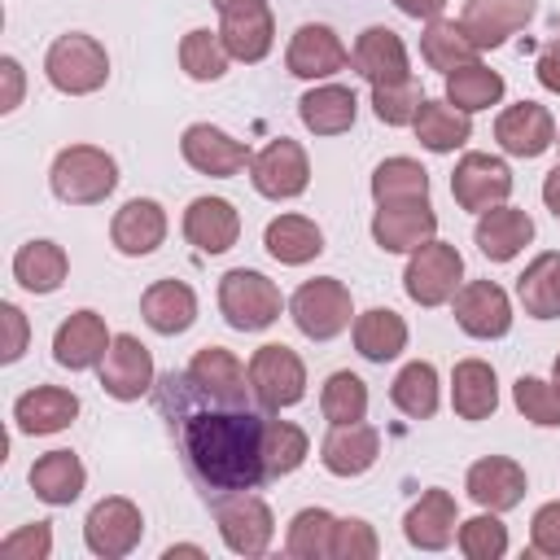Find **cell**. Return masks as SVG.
I'll return each mask as SVG.
<instances>
[{
  "mask_svg": "<svg viewBox=\"0 0 560 560\" xmlns=\"http://www.w3.org/2000/svg\"><path fill=\"white\" fill-rule=\"evenodd\" d=\"M158 411L171 424L179 459L206 499L228 490H258L267 477L262 429L267 416L254 407H232L192 385L188 372H166L158 381Z\"/></svg>",
  "mask_w": 560,
  "mask_h": 560,
  "instance_id": "obj_1",
  "label": "cell"
},
{
  "mask_svg": "<svg viewBox=\"0 0 560 560\" xmlns=\"http://www.w3.org/2000/svg\"><path fill=\"white\" fill-rule=\"evenodd\" d=\"M48 184L66 206H101L118 188V162L96 144H70L52 158Z\"/></svg>",
  "mask_w": 560,
  "mask_h": 560,
  "instance_id": "obj_2",
  "label": "cell"
},
{
  "mask_svg": "<svg viewBox=\"0 0 560 560\" xmlns=\"http://www.w3.org/2000/svg\"><path fill=\"white\" fill-rule=\"evenodd\" d=\"M44 74L57 92L66 96H88L96 88H105L109 79V52L96 35H83V31H70V35H57L48 44V57H44Z\"/></svg>",
  "mask_w": 560,
  "mask_h": 560,
  "instance_id": "obj_3",
  "label": "cell"
},
{
  "mask_svg": "<svg viewBox=\"0 0 560 560\" xmlns=\"http://www.w3.org/2000/svg\"><path fill=\"white\" fill-rule=\"evenodd\" d=\"M280 289L276 280H267L262 271L254 267H232L223 280H219V311L223 319L236 328V332H262L280 319Z\"/></svg>",
  "mask_w": 560,
  "mask_h": 560,
  "instance_id": "obj_4",
  "label": "cell"
},
{
  "mask_svg": "<svg viewBox=\"0 0 560 560\" xmlns=\"http://www.w3.org/2000/svg\"><path fill=\"white\" fill-rule=\"evenodd\" d=\"M206 503L214 512V525H219L228 551H236V556H262L271 547L276 516H271L267 499H258L254 490H228V494H214Z\"/></svg>",
  "mask_w": 560,
  "mask_h": 560,
  "instance_id": "obj_5",
  "label": "cell"
},
{
  "mask_svg": "<svg viewBox=\"0 0 560 560\" xmlns=\"http://www.w3.org/2000/svg\"><path fill=\"white\" fill-rule=\"evenodd\" d=\"M289 315L298 324L302 337L311 341H332L337 332L350 328V289L337 280V276H319V280H306L298 284V293L289 298Z\"/></svg>",
  "mask_w": 560,
  "mask_h": 560,
  "instance_id": "obj_6",
  "label": "cell"
},
{
  "mask_svg": "<svg viewBox=\"0 0 560 560\" xmlns=\"http://www.w3.org/2000/svg\"><path fill=\"white\" fill-rule=\"evenodd\" d=\"M249 389L262 411H284L306 394V363L284 341H267L249 354Z\"/></svg>",
  "mask_w": 560,
  "mask_h": 560,
  "instance_id": "obj_7",
  "label": "cell"
},
{
  "mask_svg": "<svg viewBox=\"0 0 560 560\" xmlns=\"http://www.w3.org/2000/svg\"><path fill=\"white\" fill-rule=\"evenodd\" d=\"M459 280H464V258H459V249L451 241H438V236L424 241L420 249H411L407 271H402V289L420 306L451 302L455 289H459Z\"/></svg>",
  "mask_w": 560,
  "mask_h": 560,
  "instance_id": "obj_8",
  "label": "cell"
},
{
  "mask_svg": "<svg viewBox=\"0 0 560 560\" xmlns=\"http://www.w3.org/2000/svg\"><path fill=\"white\" fill-rule=\"evenodd\" d=\"M219 9V39L236 61H262L276 44V18L267 0H210Z\"/></svg>",
  "mask_w": 560,
  "mask_h": 560,
  "instance_id": "obj_9",
  "label": "cell"
},
{
  "mask_svg": "<svg viewBox=\"0 0 560 560\" xmlns=\"http://www.w3.org/2000/svg\"><path fill=\"white\" fill-rule=\"evenodd\" d=\"M140 538H144V516H140V508H136L131 499H122V494L101 499V503L88 512V521H83V542H88V551L101 556V560H122V556H131V551L140 547Z\"/></svg>",
  "mask_w": 560,
  "mask_h": 560,
  "instance_id": "obj_10",
  "label": "cell"
},
{
  "mask_svg": "<svg viewBox=\"0 0 560 560\" xmlns=\"http://www.w3.org/2000/svg\"><path fill=\"white\" fill-rule=\"evenodd\" d=\"M249 179L254 188L267 197V201H289V197H302L306 184H311V158L298 140L289 136H276L271 144H262L249 162Z\"/></svg>",
  "mask_w": 560,
  "mask_h": 560,
  "instance_id": "obj_11",
  "label": "cell"
},
{
  "mask_svg": "<svg viewBox=\"0 0 560 560\" xmlns=\"http://www.w3.org/2000/svg\"><path fill=\"white\" fill-rule=\"evenodd\" d=\"M96 372H101V389L109 398H118V402H136V398H144L153 389V354L131 332H118L109 341V350H105Z\"/></svg>",
  "mask_w": 560,
  "mask_h": 560,
  "instance_id": "obj_12",
  "label": "cell"
},
{
  "mask_svg": "<svg viewBox=\"0 0 560 560\" xmlns=\"http://www.w3.org/2000/svg\"><path fill=\"white\" fill-rule=\"evenodd\" d=\"M179 153H184V162H188L192 171L214 175V179H232V175H241V171L254 162V153H249L241 140H232L223 127H210V122L184 127Z\"/></svg>",
  "mask_w": 560,
  "mask_h": 560,
  "instance_id": "obj_13",
  "label": "cell"
},
{
  "mask_svg": "<svg viewBox=\"0 0 560 560\" xmlns=\"http://www.w3.org/2000/svg\"><path fill=\"white\" fill-rule=\"evenodd\" d=\"M451 192L464 210L481 214L490 206H503L508 192H512V171L503 158H490V153H464L455 162V175H451Z\"/></svg>",
  "mask_w": 560,
  "mask_h": 560,
  "instance_id": "obj_14",
  "label": "cell"
},
{
  "mask_svg": "<svg viewBox=\"0 0 560 560\" xmlns=\"http://www.w3.org/2000/svg\"><path fill=\"white\" fill-rule=\"evenodd\" d=\"M455 324L477 337V341H494V337H508L512 328V302L508 293L494 284V280H468L455 289Z\"/></svg>",
  "mask_w": 560,
  "mask_h": 560,
  "instance_id": "obj_15",
  "label": "cell"
},
{
  "mask_svg": "<svg viewBox=\"0 0 560 560\" xmlns=\"http://www.w3.org/2000/svg\"><path fill=\"white\" fill-rule=\"evenodd\" d=\"M284 66L298 79H328V74L350 66V52H346V44H341V35L332 26L306 22V26L293 31V39L284 48Z\"/></svg>",
  "mask_w": 560,
  "mask_h": 560,
  "instance_id": "obj_16",
  "label": "cell"
},
{
  "mask_svg": "<svg viewBox=\"0 0 560 560\" xmlns=\"http://www.w3.org/2000/svg\"><path fill=\"white\" fill-rule=\"evenodd\" d=\"M494 140L512 158H538L556 144V118L538 101H516L494 118Z\"/></svg>",
  "mask_w": 560,
  "mask_h": 560,
  "instance_id": "obj_17",
  "label": "cell"
},
{
  "mask_svg": "<svg viewBox=\"0 0 560 560\" xmlns=\"http://www.w3.org/2000/svg\"><path fill=\"white\" fill-rule=\"evenodd\" d=\"M534 9H538V0H464L459 26L486 52V48L508 44L534 18Z\"/></svg>",
  "mask_w": 560,
  "mask_h": 560,
  "instance_id": "obj_18",
  "label": "cell"
},
{
  "mask_svg": "<svg viewBox=\"0 0 560 560\" xmlns=\"http://www.w3.org/2000/svg\"><path fill=\"white\" fill-rule=\"evenodd\" d=\"M109 328L96 311H74L57 324L52 332V359L70 372H88V368H101L105 350H109Z\"/></svg>",
  "mask_w": 560,
  "mask_h": 560,
  "instance_id": "obj_19",
  "label": "cell"
},
{
  "mask_svg": "<svg viewBox=\"0 0 560 560\" xmlns=\"http://www.w3.org/2000/svg\"><path fill=\"white\" fill-rule=\"evenodd\" d=\"M188 376H192V385L197 389H206L210 398H219V402H232V407H249V368L232 354V350H223V346H201L192 359H188V368H184Z\"/></svg>",
  "mask_w": 560,
  "mask_h": 560,
  "instance_id": "obj_20",
  "label": "cell"
},
{
  "mask_svg": "<svg viewBox=\"0 0 560 560\" xmlns=\"http://www.w3.org/2000/svg\"><path fill=\"white\" fill-rule=\"evenodd\" d=\"M438 214L429 201H407V206H376L372 214V241L385 254H411L424 241H433Z\"/></svg>",
  "mask_w": 560,
  "mask_h": 560,
  "instance_id": "obj_21",
  "label": "cell"
},
{
  "mask_svg": "<svg viewBox=\"0 0 560 560\" xmlns=\"http://www.w3.org/2000/svg\"><path fill=\"white\" fill-rule=\"evenodd\" d=\"M464 490H468V499L477 508L508 512V508H516L525 499V468L516 459H508V455H486V459H477L468 468Z\"/></svg>",
  "mask_w": 560,
  "mask_h": 560,
  "instance_id": "obj_22",
  "label": "cell"
},
{
  "mask_svg": "<svg viewBox=\"0 0 560 560\" xmlns=\"http://www.w3.org/2000/svg\"><path fill=\"white\" fill-rule=\"evenodd\" d=\"M381 455V433L363 420L350 424H332L319 442V459L332 477H363Z\"/></svg>",
  "mask_w": 560,
  "mask_h": 560,
  "instance_id": "obj_23",
  "label": "cell"
},
{
  "mask_svg": "<svg viewBox=\"0 0 560 560\" xmlns=\"http://www.w3.org/2000/svg\"><path fill=\"white\" fill-rule=\"evenodd\" d=\"M354 70L381 88V83H398V79H411V61H407V44L398 31L389 26H368L359 39H354V52H350Z\"/></svg>",
  "mask_w": 560,
  "mask_h": 560,
  "instance_id": "obj_24",
  "label": "cell"
},
{
  "mask_svg": "<svg viewBox=\"0 0 560 560\" xmlns=\"http://www.w3.org/2000/svg\"><path fill=\"white\" fill-rule=\"evenodd\" d=\"M184 236L201 254H228L241 236V214L228 197H197L184 210Z\"/></svg>",
  "mask_w": 560,
  "mask_h": 560,
  "instance_id": "obj_25",
  "label": "cell"
},
{
  "mask_svg": "<svg viewBox=\"0 0 560 560\" xmlns=\"http://www.w3.org/2000/svg\"><path fill=\"white\" fill-rule=\"evenodd\" d=\"M109 241H114V249L127 254V258L153 254V249L166 241V210H162L153 197H131V201L114 214Z\"/></svg>",
  "mask_w": 560,
  "mask_h": 560,
  "instance_id": "obj_26",
  "label": "cell"
},
{
  "mask_svg": "<svg viewBox=\"0 0 560 560\" xmlns=\"http://www.w3.org/2000/svg\"><path fill=\"white\" fill-rule=\"evenodd\" d=\"M472 241L490 262H512L534 241V219L521 206H490L477 214Z\"/></svg>",
  "mask_w": 560,
  "mask_h": 560,
  "instance_id": "obj_27",
  "label": "cell"
},
{
  "mask_svg": "<svg viewBox=\"0 0 560 560\" xmlns=\"http://www.w3.org/2000/svg\"><path fill=\"white\" fill-rule=\"evenodd\" d=\"M140 315L153 332L162 337H179L192 328L197 319V293L184 284V280H153L144 293H140Z\"/></svg>",
  "mask_w": 560,
  "mask_h": 560,
  "instance_id": "obj_28",
  "label": "cell"
},
{
  "mask_svg": "<svg viewBox=\"0 0 560 560\" xmlns=\"http://www.w3.org/2000/svg\"><path fill=\"white\" fill-rule=\"evenodd\" d=\"M74 416H79V398L70 389H61V385H35L13 402V424L22 433H31V438L61 433Z\"/></svg>",
  "mask_w": 560,
  "mask_h": 560,
  "instance_id": "obj_29",
  "label": "cell"
},
{
  "mask_svg": "<svg viewBox=\"0 0 560 560\" xmlns=\"http://www.w3.org/2000/svg\"><path fill=\"white\" fill-rule=\"evenodd\" d=\"M402 534L420 551H442L455 538V494L451 490H424L411 512L402 516Z\"/></svg>",
  "mask_w": 560,
  "mask_h": 560,
  "instance_id": "obj_30",
  "label": "cell"
},
{
  "mask_svg": "<svg viewBox=\"0 0 560 560\" xmlns=\"http://www.w3.org/2000/svg\"><path fill=\"white\" fill-rule=\"evenodd\" d=\"M354 114H359V96L346 83H319V88H311L298 101V118L315 136H341V131H350L354 127Z\"/></svg>",
  "mask_w": 560,
  "mask_h": 560,
  "instance_id": "obj_31",
  "label": "cell"
},
{
  "mask_svg": "<svg viewBox=\"0 0 560 560\" xmlns=\"http://www.w3.org/2000/svg\"><path fill=\"white\" fill-rule=\"evenodd\" d=\"M83 486H88V468L74 451H48L31 464V490H35V499H44L52 508L74 503L83 494Z\"/></svg>",
  "mask_w": 560,
  "mask_h": 560,
  "instance_id": "obj_32",
  "label": "cell"
},
{
  "mask_svg": "<svg viewBox=\"0 0 560 560\" xmlns=\"http://www.w3.org/2000/svg\"><path fill=\"white\" fill-rule=\"evenodd\" d=\"M451 402L459 420H486L499 407V381L486 359H459L451 372Z\"/></svg>",
  "mask_w": 560,
  "mask_h": 560,
  "instance_id": "obj_33",
  "label": "cell"
},
{
  "mask_svg": "<svg viewBox=\"0 0 560 560\" xmlns=\"http://www.w3.org/2000/svg\"><path fill=\"white\" fill-rule=\"evenodd\" d=\"M262 245H267V254H271L276 262L302 267V262H311L315 254H324V232H319V223L306 219V214H280V219L267 223Z\"/></svg>",
  "mask_w": 560,
  "mask_h": 560,
  "instance_id": "obj_34",
  "label": "cell"
},
{
  "mask_svg": "<svg viewBox=\"0 0 560 560\" xmlns=\"http://www.w3.org/2000/svg\"><path fill=\"white\" fill-rule=\"evenodd\" d=\"M70 276V258L57 241H26L13 254V280L26 293H57Z\"/></svg>",
  "mask_w": 560,
  "mask_h": 560,
  "instance_id": "obj_35",
  "label": "cell"
},
{
  "mask_svg": "<svg viewBox=\"0 0 560 560\" xmlns=\"http://www.w3.org/2000/svg\"><path fill=\"white\" fill-rule=\"evenodd\" d=\"M411 127H416V140L429 153H455L459 144L472 140V118L464 109H455L446 96L442 101H429L424 96V105H420V114H416Z\"/></svg>",
  "mask_w": 560,
  "mask_h": 560,
  "instance_id": "obj_36",
  "label": "cell"
},
{
  "mask_svg": "<svg viewBox=\"0 0 560 560\" xmlns=\"http://www.w3.org/2000/svg\"><path fill=\"white\" fill-rule=\"evenodd\" d=\"M354 350L368 363H389L407 350V319L389 306H372L354 319Z\"/></svg>",
  "mask_w": 560,
  "mask_h": 560,
  "instance_id": "obj_37",
  "label": "cell"
},
{
  "mask_svg": "<svg viewBox=\"0 0 560 560\" xmlns=\"http://www.w3.org/2000/svg\"><path fill=\"white\" fill-rule=\"evenodd\" d=\"M516 298L525 315L534 319H556L560 315V254H538L521 276H516Z\"/></svg>",
  "mask_w": 560,
  "mask_h": 560,
  "instance_id": "obj_38",
  "label": "cell"
},
{
  "mask_svg": "<svg viewBox=\"0 0 560 560\" xmlns=\"http://www.w3.org/2000/svg\"><path fill=\"white\" fill-rule=\"evenodd\" d=\"M372 197H376V206L429 201V171L416 158H385L372 171Z\"/></svg>",
  "mask_w": 560,
  "mask_h": 560,
  "instance_id": "obj_39",
  "label": "cell"
},
{
  "mask_svg": "<svg viewBox=\"0 0 560 560\" xmlns=\"http://www.w3.org/2000/svg\"><path fill=\"white\" fill-rule=\"evenodd\" d=\"M446 101L464 114H477V109H490L503 101V74L481 66V61H468L459 70L446 74Z\"/></svg>",
  "mask_w": 560,
  "mask_h": 560,
  "instance_id": "obj_40",
  "label": "cell"
},
{
  "mask_svg": "<svg viewBox=\"0 0 560 560\" xmlns=\"http://www.w3.org/2000/svg\"><path fill=\"white\" fill-rule=\"evenodd\" d=\"M477 52H481V48L464 35V26H459V22H446V18H433V22L424 26V35H420V57H424L433 70H442V74H451V70L477 61Z\"/></svg>",
  "mask_w": 560,
  "mask_h": 560,
  "instance_id": "obj_41",
  "label": "cell"
},
{
  "mask_svg": "<svg viewBox=\"0 0 560 560\" xmlns=\"http://www.w3.org/2000/svg\"><path fill=\"white\" fill-rule=\"evenodd\" d=\"M389 398H394V407H398L402 416L429 420V416L438 411V372H433V363H424V359L407 363V368L394 376Z\"/></svg>",
  "mask_w": 560,
  "mask_h": 560,
  "instance_id": "obj_42",
  "label": "cell"
},
{
  "mask_svg": "<svg viewBox=\"0 0 560 560\" xmlns=\"http://www.w3.org/2000/svg\"><path fill=\"white\" fill-rule=\"evenodd\" d=\"M306 455H311L306 429H298L293 420H267V429H262V459H267V477L271 481L298 472Z\"/></svg>",
  "mask_w": 560,
  "mask_h": 560,
  "instance_id": "obj_43",
  "label": "cell"
},
{
  "mask_svg": "<svg viewBox=\"0 0 560 560\" xmlns=\"http://www.w3.org/2000/svg\"><path fill=\"white\" fill-rule=\"evenodd\" d=\"M228 61H232V52L223 48V39H219V31H188L184 39H179V66H184V74L188 79H197V83H214V79H223L228 74Z\"/></svg>",
  "mask_w": 560,
  "mask_h": 560,
  "instance_id": "obj_44",
  "label": "cell"
},
{
  "mask_svg": "<svg viewBox=\"0 0 560 560\" xmlns=\"http://www.w3.org/2000/svg\"><path fill=\"white\" fill-rule=\"evenodd\" d=\"M332 525H337L332 512H324V508H302V512L289 521L284 551L298 556V560H324V556L332 551Z\"/></svg>",
  "mask_w": 560,
  "mask_h": 560,
  "instance_id": "obj_45",
  "label": "cell"
},
{
  "mask_svg": "<svg viewBox=\"0 0 560 560\" xmlns=\"http://www.w3.org/2000/svg\"><path fill=\"white\" fill-rule=\"evenodd\" d=\"M319 411L328 424H350L368 416V385L354 372H332L319 389Z\"/></svg>",
  "mask_w": 560,
  "mask_h": 560,
  "instance_id": "obj_46",
  "label": "cell"
},
{
  "mask_svg": "<svg viewBox=\"0 0 560 560\" xmlns=\"http://www.w3.org/2000/svg\"><path fill=\"white\" fill-rule=\"evenodd\" d=\"M420 105H424V92H420L416 79H398V83L372 88V114H376L385 127H407V122H416Z\"/></svg>",
  "mask_w": 560,
  "mask_h": 560,
  "instance_id": "obj_47",
  "label": "cell"
},
{
  "mask_svg": "<svg viewBox=\"0 0 560 560\" xmlns=\"http://www.w3.org/2000/svg\"><path fill=\"white\" fill-rule=\"evenodd\" d=\"M459 551L468 560H499L508 551V525L499 521V512L481 508V516H468L459 525Z\"/></svg>",
  "mask_w": 560,
  "mask_h": 560,
  "instance_id": "obj_48",
  "label": "cell"
},
{
  "mask_svg": "<svg viewBox=\"0 0 560 560\" xmlns=\"http://www.w3.org/2000/svg\"><path fill=\"white\" fill-rule=\"evenodd\" d=\"M512 398H516V411H521L529 424L560 429V389H556L551 381H538V376H516Z\"/></svg>",
  "mask_w": 560,
  "mask_h": 560,
  "instance_id": "obj_49",
  "label": "cell"
},
{
  "mask_svg": "<svg viewBox=\"0 0 560 560\" xmlns=\"http://www.w3.org/2000/svg\"><path fill=\"white\" fill-rule=\"evenodd\" d=\"M376 551H381V542H376V529L368 521L346 516L332 525V551H328L332 560H372Z\"/></svg>",
  "mask_w": 560,
  "mask_h": 560,
  "instance_id": "obj_50",
  "label": "cell"
},
{
  "mask_svg": "<svg viewBox=\"0 0 560 560\" xmlns=\"http://www.w3.org/2000/svg\"><path fill=\"white\" fill-rule=\"evenodd\" d=\"M52 551V529L48 521H35V525H22L18 534H9L0 542V556L4 560H44Z\"/></svg>",
  "mask_w": 560,
  "mask_h": 560,
  "instance_id": "obj_51",
  "label": "cell"
},
{
  "mask_svg": "<svg viewBox=\"0 0 560 560\" xmlns=\"http://www.w3.org/2000/svg\"><path fill=\"white\" fill-rule=\"evenodd\" d=\"M529 547L538 556H556L560 560V499H551V503H542L534 512V521H529Z\"/></svg>",
  "mask_w": 560,
  "mask_h": 560,
  "instance_id": "obj_52",
  "label": "cell"
},
{
  "mask_svg": "<svg viewBox=\"0 0 560 560\" xmlns=\"http://www.w3.org/2000/svg\"><path fill=\"white\" fill-rule=\"evenodd\" d=\"M0 319H4V350H0V359L4 363H18L26 354V315H22V306L4 302L0 306Z\"/></svg>",
  "mask_w": 560,
  "mask_h": 560,
  "instance_id": "obj_53",
  "label": "cell"
},
{
  "mask_svg": "<svg viewBox=\"0 0 560 560\" xmlns=\"http://www.w3.org/2000/svg\"><path fill=\"white\" fill-rule=\"evenodd\" d=\"M538 83L547 92H560V39H551L542 48V57H538Z\"/></svg>",
  "mask_w": 560,
  "mask_h": 560,
  "instance_id": "obj_54",
  "label": "cell"
},
{
  "mask_svg": "<svg viewBox=\"0 0 560 560\" xmlns=\"http://www.w3.org/2000/svg\"><path fill=\"white\" fill-rule=\"evenodd\" d=\"M0 70H4V83H9V92H4V105H0V109H13V105L22 101V66H18L13 57H4V61H0Z\"/></svg>",
  "mask_w": 560,
  "mask_h": 560,
  "instance_id": "obj_55",
  "label": "cell"
},
{
  "mask_svg": "<svg viewBox=\"0 0 560 560\" xmlns=\"http://www.w3.org/2000/svg\"><path fill=\"white\" fill-rule=\"evenodd\" d=\"M394 4H398V13H407V18H424V22L442 18V9H446V0H394Z\"/></svg>",
  "mask_w": 560,
  "mask_h": 560,
  "instance_id": "obj_56",
  "label": "cell"
},
{
  "mask_svg": "<svg viewBox=\"0 0 560 560\" xmlns=\"http://www.w3.org/2000/svg\"><path fill=\"white\" fill-rule=\"evenodd\" d=\"M542 201H547V210L560 219V166L547 171V179H542Z\"/></svg>",
  "mask_w": 560,
  "mask_h": 560,
  "instance_id": "obj_57",
  "label": "cell"
},
{
  "mask_svg": "<svg viewBox=\"0 0 560 560\" xmlns=\"http://www.w3.org/2000/svg\"><path fill=\"white\" fill-rule=\"evenodd\" d=\"M175 556H201V547H188V542L184 547H166V560H175Z\"/></svg>",
  "mask_w": 560,
  "mask_h": 560,
  "instance_id": "obj_58",
  "label": "cell"
},
{
  "mask_svg": "<svg viewBox=\"0 0 560 560\" xmlns=\"http://www.w3.org/2000/svg\"><path fill=\"white\" fill-rule=\"evenodd\" d=\"M551 385L560 389V354H556V368H551Z\"/></svg>",
  "mask_w": 560,
  "mask_h": 560,
  "instance_id": "obj_59",
  "label": "cell"
},
{
  "mask_svg": "<svg viewBox=\"0 0 560 560\" xmlns=\"http://www.w3.org/2000/svg\"><path fill=\"white\" fill-rule=\"evenodd\" d=\"M556 144H560V136H556Z\"/></svg>",
  "mask_w": 560,
  "mask_h": 560,
  "instance_id": "obj_60",
  "label": "cell"
}]
</instances>
